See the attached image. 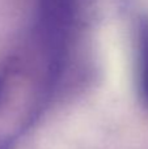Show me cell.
Returning a JSON list of instances; mask_svg holds the SVG:
<instances>
[{
	"label": "cell",
	"mask_w": 148,
	"mask_h": 149,
	"mask_svg": "<svg viewBox=\"0 0 148 149\" xmlns=\"http://www.w3.org/2000/svg\"><path fill=\"white\" fill-rule=\"evenodd\" d=\"M127 0H38L37 22L91 34L96 26L125 10Z\"/></svg>",
	"instance_id": "obj_1"
},
{
	"label": "cell",
	"mask_w": 148,
	"mask_h": 149,
	"mask_svg": "<svg viewBox=\"0 0 148 149\" xmlns=\"http://www.w3.org/2000/svg\"><path fill=\"white\" fill-rule=\"evenodd\" d=\"M134 50L138 85L148 103V17H142L138 21L134 36Z\"/></svg>",
	"instance_id": "obj_3"
},
{
	"label": "cell",
	"mask_w": 148,
	"mask_h": 149,
	"mask_svg": "<svg viewBox=\"0 0 148 149\" xmlns=\"http://www.w3.org/2000/svg\"><path fill=\"white\" fill-rule=\"evenodd\" d=\"M17 65L0 72V149H10L25 120V103L20 90Z\"/></svg>",
	"instance_id": "obj_2"
}]
</instances>
